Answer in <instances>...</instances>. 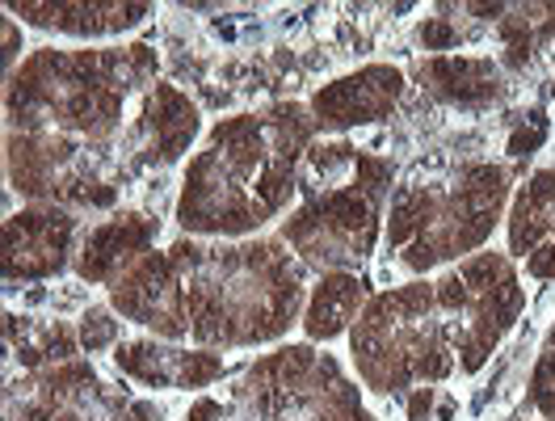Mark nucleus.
Wrapping results in <instances>:
<instances>
[{"label":"nucleus","mask_w":555,"mask_h":421,"mask_svg":"<svg viewBox=\"0 0 555 421\" xmlns=\"http://www.w3.org/2000/svg\"><path fill=\"white\" fill-rule=\"evenodd\" d=\"M304 261L282 241L181 237L109 286V304L143 333L198 346L253 350L278 342L308 304Z\"/></svg>","instance_id":"nucleus-1"},{"label":"nucleus","mask_w":555,"mask_h":421,"mask_svg":"<svg viewBox=\"0 0 555 421\" xmlns=\"http://www.w3.org/2000/svg\"><path fill=\"white\" fill-rule=\"evenodd\" d=\"M320 140L312 110L278 102L232 114L207 131L185 161L177 190V224L203 241H248L299 199V169Z\"/></svg>","instance_id":"nucleus-2"},{"label":"nucleus","mask_w":555,"mask_h":421,"mask_svg":"<svg viewBox=\"0 0 555 421\" xmlns=\"http://www.w3.org/2000/svg\"><path fill=\"white\" fill-rule=\"evenodd\" d=\"M152 47H38L4 80V131L55 136L93 148L122 186L131 169V127L156 85Z\"/></svg>","instance_id":"nucleus-3"},{"label":"nucleus","mask_w":555,"mask_h":421,"mask_svg":"<svg viewBox=\"0 0 555 421\" xmlns=\"http://www.w3.org/2000/svg\"><path fill=\"white\" fill-rule=\"evenodd\" d=\"M514 203V169L488 156H421L387 199V279H429L480 253Z\"/></svg>","instance_id":"nucleus-4"},{"label":"nucleus","mask_w":555,"mask_h":421,"mask_svg":"<svg viewBox=\"0 0 555 421\" xmlns=\"http://www.w3.org/2000/svg\"><path fill=\"white\" fill-rule=\"evenodd\" d=\"M396 190V161L346 136H324L299 169V199L282 215L278 241L308 270H362L383 237L387 199Z\"/></svg>","instance_id":"nucleus-5"},{"label":"nucleus","mask_w":555,"mask_h":421,"mask_svg":"<svg viewBox=\"0 0 555 421\" xmlns=\"http://www.w3.org/2000/svg\"><path fill=\"white\" fill-rule=\"evenodd\" d=\"M459 350V312L438 275L371 295L349 329L353 371L379 396H404L409 387L454 380Z\"/></svg>","instance_id":"nucleus-6"},{"label":"nucleus","mask_w":555,"mask_h":421,"mask_svg":"<svg viewBox=\"0 0 555 421\" xmlns=\"http://www.w3.org/2000/svg\"><path fill=\"white\" fill-rule=\"evenodd\" d=\"M244 421H375L362 405L358 380L312 342L278 346L257 358L232 387Z\"/></svg>","instance_id":"nucleus-7"},{"label":"nucleus","mask_w":555,"mask_h":421,"mask_svg":"<svg viewBox=\"0 0 555 421\" xmlns=\"http://www.w3.org/2000/svg\"><path fill=\"white\" fill-rule=\"evenodd\" d=\"M9 421H165L156 400H143L127 384H109L85 358L47 371H26L4 392Z\"/></svg>","instance_id":"nucleus-8"},{"label":"nucleus","mask_w":555,"mask_h":421,"mask_svg":"<svg viewBox=\"0 0 555 421\" xmlns=\"http://www.w3.org/2000/svg\"><path fill=\"white\" fill-rule=\"evenodd\" d=\"M80 215L55 203H26L4 219V253L0 270L9 291L17 282H51L76 261L80 245Z\"/></svg>","instance_id":"nucleus-9"},{"label":"nucleus","mask_w":555,"mask_h":421,"mask_svg":"<svg viewBox=\"0 0 555 421\" xmlns=\"http://www.w3.org/2000/svg\"><path fill=\"white\" fill-rule=\"evenodd\" d=\"M404 93H409V72L400 64H362L320 85L308 110L324 136H346V131L391 118V110L404 102Z\"/></svg>","instance_id":"nucleus-10"},{"label":"nucleus","mask_w":555,"mask_h":421,"mask_svg":"<svg viewBox=\"0 0 555 421\" xmlns=\"http://www.w3.org/2000/svg\"><path fill=\"white\" fill-rule=\"evenodd\" d=\"M114 367L122 380L139 387H160V392H203L228 375V362L219 350L177 346V342H160L152 333L122 337L114 346Z\"/></svg>","instance_id":"nucleus-11"},{"label":"nucleus","mask_w":555,"mask_h":421,"mask_svg":"<svg viewBox=\"0 0 555 421\" xmlns=\"http://www.w3.org/2000/svg\"><path fill=\"white\" fill-rule=\"evenodd\" d=\"M198 131H203L198 105L190 102L177 85L156 80L152 93L143 98L135 127H131V169H135V177L173 169L177 161L194 148Z\"/></svg>","instance_id":"nucleus-12"},{"label":"nucleus","mask_w":555,"mask_h":421,"mask_svg":"<svg viewBox=\"0 0 555 421\" xmlns=\"http://www.w3.org/2000/svg\"><path fill=\"white\" fill-rule=\"evenodd\" d=\"M156 237H160V219L147 210H114L102 224H89L80 232L76 245V279L89 286H114L127 270H135L147 253H156Z\"/></svg>","instance_id":"nucleus-13"},{"label":"nucleus","mask_w":555,"mask_h":421,"mask_svg":"<svg viewBox=\"0 0 555 421\" xmlns=\"http://www.w3.org/2000/svg\"><path fill=\"white\" fill-rule=\"evenodd\" d=\"M413 80L421 93H429L438 105H451L463 114H485L505 102L509 72L496 55L454 51V55H421L413 64Z\"/></svg>","instance_id":"nucleus-14"},{"label":"nucleus","mask_w":555,"mask_h":421,"mask_svg":"<svg viewBox=\"0 0 555 421\" xmlns=\"http://www.w3.org/2000/svg\"><path fill=\"white\" fill-rule=\"evenodd\" d=\"M509 257L526 266L534 282H555V161L539 165L514 190L505 215Z\"/></svg>","instance_id":"nucleus-15"},{"label":"nucleus","mask_w":555,"mask_h":421,"mask_svg":"<svg viewBox=\"0 0 555 421\" xmlns=\"http://www.w3.org/2000/svg\"><path fill=\"white\" fill-rule=\"evenodd\" d=\"M492 35L501 68L555 98V4H505Z\"/></svg>","instance_id":"nucleus-16"},{"label":"nucleus","mask_w":555,"mask_h":421,"mask_svg":"<svg viewBox=\"0 0 555 421\" xmlns=\"http://www.w3.org/2000/svg\"><path fill=\"white\" fill-rule=\"evenodd\" d=\"M9 17H22V26H35L42 35L64 38H122L139 30L152 17V4L143 0H109V4H89V0H60V4H35V0H13L4 4Z\"/></svg>","instance_id":"nucleus-17"},{"label":"nucleus","mask_w":555,"mask_h":421,"mask_svg":"<svg viewBox=\"0 0 555 421\" xmlns=\"http://www.w3.org/2000/svg\"><path fill=\"white\" fill-rule=\"evenodd\" d=\"M371 299V282L353 270H333V275H320L315 286L308 291V304H304V337L320 346V342H337V337H349L353 320L362 316Z\"/></svg>","instance_id":"nucleus-18"},{"label":"nucleus","mask_w":555,"mask_h":421,"mask_svg":"<svg viewBox=\"0 0 555 421\" xmlns=\"http://www.w3.org/2000/svg\"><path fill=\"white\" fill-rule=\"evenodd\" d=\"M4 350L9 362H22V371H47L80 354V333L60 316L4 312Z\"/></svg>","instance_id":"nucleus-19"},{"label":"nucleus","mask_w":555,"mask_h":421,"mask_svg":"<svg viewBox=\"0 0 555 421\" xmlns=\"http://www.w3.org/2000/svg\"><path fill=\"white\" fill-rule=\"evenodd\" d=\"M526 400L543 421H555V324L547 337L539 342V358L530 367V384H526Z\"/></svg>","instance_id":"nucleus-20"},{"label":"nucleus","mask_w":555,"mask_h":421,"mask_svg":"<svg viewBox=\"0 0 555 421\" xmlns=\"http://www.w3.org/2000/svg\"><path fill=\"white\" fill-rule=\"evenodd\" d=\"M400 405H404V418L409 421H454L459 418V396L442 384L409 387V392L400 396Z\"/></svg>","instance_id":"nucleus-21"},{"label":"nucleus","mask_w":555,"mask_h":421,"mask_svg":"<svg viewBox=\"0 0 555 421\" xmlns=\"http://www.w3.org/2000/svg\"><path fill=\"white\" fill-rule=\"evenodd\" d=\"M76 333H80V350H114L122 342V320L114 312V304H89L85 316H80V324H76Z\"/></svg>","instance_id":"nucleus-22"},{"label":"nucleus","mask_w":555,"mask_h":421,"mask_svg":"<svg viewBox=\"0 0 555 421\" xmlns=\"http://www.w3.org/2000/svg\"><path fill=\"white\" fill-rule=\"evenodd\" d=\"M543 143H547V114H543V110H530V114H521L518 123L509 127L505 152H509L514 161H521V156H534Z\"/></svg>","instance_id":"nucleus-23"},{"label":"nucleus","mask_w":555,"mask_h":421,"mask_svg":"<svg viewBox=\"0 0 555 421\" xmlns=\"http://www.w3.org/2000/svg\"><path fill=\"white\" fill-rule=\"evenodd\" d=\"M181 421H244L241 409L232 405V400H215V396H198L190 409H185V418Z\"/></svg>","instance_id":"nucleus-24"},{"label":"nucleus","mask_w":555,"mask_h":421,"mask_svg":"<svg viewBox=\"0 0 555 421\" xmlns=\"http://www.w3.org/2000/svg\"><path fill=\"white\" fill-rule=\"evenodd\" d=\"M17 55H22V30H17V17H4V80L17 72Z\"/></svg>","instance_id":"nucleus-25"}]
</instances>
